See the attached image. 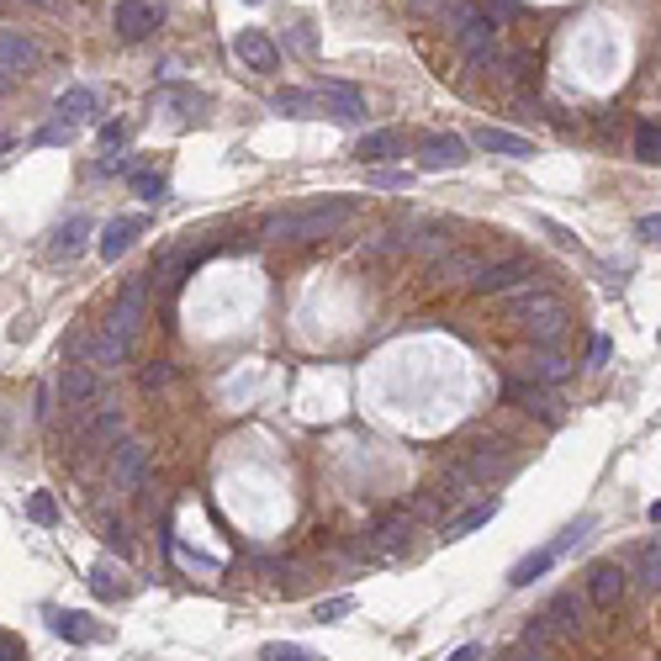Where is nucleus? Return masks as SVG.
<instances>
[{
    "label": "nucleus",
    "instance_id": "obj_1",
    "mask_svg": "<svg viewBox=\"0 0 661 661\" xmlns=\"http://www.w3.org/2000/svg\"><path fill=\"white\" fill-rule=\"evenodd\" d=\"M355 217V201L350 196H328V201H312L302 212H281L265 223V238H281V244H318V238H334L344 223Z\"/></svg>",
    "mask_w": 661,
    "mask_h": 661
},
{
    "label": "nucleus",
    "instance_id": "obj_2",
    "mask_svg": "<svg viewBox=\"0 0 661 661\" xmlns=\"http://www.w3.org/2000/svg\"><path fill=\"white\" fill-rule=\"evenodd\" d=\"M508 318L519 323V328H524V334L535 339V344H556V339L566 334V323H572V318H566V307H561L556 297H550L545 286H529V291H519V297L508 302Z\"/></svg>",
    "mask_w": 661,
    "mask_h": 661
},
{
    "label": "nucleus",
    "instance_id": "obj_3",
    "mask_svg": "<svg viewBox=\"0 0 661 661\" xmlns=\"http://www.w3.org/2000/svg\"><path fill=\"white\" fill-rule=\"evenodd\" d=\"M587 529H593V519H577V524H566V529H561V535L550 540V545L529 550V556H524V561H519V566H513V572H508V582H513V587H529L535 577H545L550 566H556V561L566 556V550H572V545H577V540L587 535Z\"/></svg>",
    "mask_w": 661,
    "mask_h": 661
},
{
    "label": "nucleus",
    "instance_id": "obj_4",
    "mask_svg": "<svg viewBox=\"0 0 661 661\" xmlns=\"http://www.w3.org/2000/svg\"><path fill=\"white\" fill-rule=\"evenodd\" d=\"M143 302H149V275H133V281L122 286V297L112 302V318H106L101 334H112L122 344H133L138 339V328H143Z\"/></svg>",
    "mask_w": 661,
    "mask_h": 661
},
{
    "label": "nucleus",
    "instance_id": "obj_5",
    "mask_svg": "<svg viewBox=\"0 0 661 661\" xmlns=\"http://www.w3.org/2000/svg\"><path fill=\"white\" fill-rule=\"evenodd\" d=\"M540 275L535 265L524 260V254H503V260H487L482 270H476L471 291H487V297H498V291H513V286H535Z\"/></svg>",
    "mask_w": 661,
    "mask_h": 661
},
{
    "label": "nucleus",
    "instance_id": "obj_6",
    "mask_svg": "<svg viewBox=\"0 0 661 661\" xmlns=\"http://www.w3.org/2000/svg\"><path fill=\"white\" fill-rule=\"evenodd\" d=\"M624 593H630V572H624L619 561H593L587 566V598H593L598 609H619Z\"/></svg>",
    "mask_w": 661,
    "mask_h": 661
},
{
    "label": "nucleus",
    "instance_id": "obj_7",
    "mask_svg": "<svg viewBox=\"0 0 661 661\" xmlns=\"http://www.w3.org/2000/svg\"><path fill=\"white\" fill-rule=\"evenodd\" d=\"M455 38H461V53H466L471 69H492V64H498V22H492V16H476V22L461 27Z\"/></svg>",
    "mask_w": 661,
    "mask_h": 661
},
{
    "label": "nucleus",
    "instance_id": "obj_8",
    "mask_svg": "<svg viewBox=\"0 0 661 661\" xmlns=\"http://www.w3.org/2000/svg\"><path fill=\"white\" fill-rule=\"evenodd\" d=\"M112 482L122 492H143V487H149V450H143L138 439H122V445L112 450Z\"/></svg>",
    "mask_w": 661,
    "mask_h": 661
},
{
    "label": "nucleus",
    "instance_id": "obj_9",
    "mask_svg": "<svg viewBox=\"0 0 661 661\" xmlns=\"http://www.w3.org/2000/svg\"><path fill=\"white\" fill-rule=\"evenodd\" d=\"M513 445L508 439H476V445L466 450V471H471V482H492V476H503L508 466H513V455H508Z\"/></svg>",
    "mask_w": 661,
    "mask_h": 661
},
{
    "label": "nucleus",
    "instance_id": "obj_10",
    "mask_svg": "<svg viewBox=\"0 0 661 661\" xmlns=\"http://www.w3.org/2000/svg\"><path fill=\"white\" fill-rule=\"evenodd\" d=\"M466 159H471V143L461 133H429L424 149H418V164H424V170H461Z\"/></svg>",
    "mask_w": 661,
    "mask_h": 661
},
{
    "label": "nucleus",
    "instance_id": "obj_11",
    "mask_svg": "<svg viewBox=\"0 0 661 661\" xmlns=\"http://www.w3.org/2000/svg\"><path fill=\"white\" fill-rule=\"evenodd\" d=\"M233 53L254 69V75H275V69H281V48H275L260 27H244V32H238V38H233Z\"/></svg>",
    "mask_w": 661,
    "mask_h": 661
},
{
    "label": "nucleus",
    "instance_id": "obj_12",
    "mask_svg": "<svg viewBox=\"0 0 661 661\" xmlns=\"http://www.w3.org/2000/svg\"><path fill=\"white\" fill-rule=\"evenodd\" d=\"M323 96V112L334 117V122H360L365 117V96L350 85V80H323V85H312Z\"/></svg>",
    "mask_w": 661,
    "mask_h": 661
},
{
    "label": "nucleus",
    "instance_id": "obj_13",
    "mask_svg": "<svg viewBox=\"0 0 661 661\" xmlns=\"http://www.w3.org/2000/svg\"><path fill=\"white\" fill-rule=\"evenodd\" d=\"M159 6H154V0H122V6L112 11V27L122 32V38L127 43H138V38H149V32L159 27Z\"/></svg>",
    "mask_w": 661,
    "mask_h": 661
},
{
    "label": "nucleus",
    "instance_id": "obj_14",
    "mask_svg": "<svg viewBox=\"0 0 661 661\" xmlns=\"http://www.w3.org/2000/svg\"><path fill=\"white\" fill-rule=\"evenodd\" d=\"M154 112L175 117V122H191V117L207 112V96H201L196 85H164V90H154Z\"/></svg>",
    "mask_w": 661,
    "mask_h": 661
},
{
    "label": "nucleus",
    "instance_id": "obj_15",
    "mask_svg": "<svg viewBox=\"0 0 661 661\" xmlns=\"http://www.w3.org/2000/svg\"><path fill=\"white\" fill-rule=\"evenodd\" d=\"M38 64H43V48L27 32H0V69L6 75H32Z\"/></svg>",
    "mask_w": 661,
    "mask_h": 661
},
{
    "label": "nucleus",
    "instance_id": "obj_16",
    "mask_svg": "<svg viewBox=\"0 0 661 661\" xmlns=\"http://www.w3.org/2000/svg\"><path fill=\"white\" fill-rule=\"evenodd\" d=\"M270 112H275V117H328V112H323V96H318L312 85H281V90L270 96Z\"/></svg>",
    "mask_w": 661,
    "mask_h": 661
},
{
    "label": "nucleus",
    "instance_id": "obj_17",
    "mask_svg": "<svg viewBox=\"0 0 661 661\" xmlns=\"http://www.w3.org/2000/svg\"><path fill=\"white\" fill-rule=\"evenodd\" d=\"M519 365H524V381H535V387H556V381L572 376V360L556 350H529Z\"/></svg>",
    "mask_w": 661,
    "mask_h": 661
},
{
    "label": "nucleus",
    "instance_id": "obj_18",
    "mask_svg": "<svg viewBox=\"0 0 661 661\" xmlns=\"http://www.w3.org/2000/svg\"><path fill=\"white\" fill-rule=\"evenodd\" d=\"M360 164H392V159H402L408 154V138L397 133V127H381V133H365L360 138Z\"/></svg>",
    "mask_w": 661,
    "mask_h": 661
},
{
    "label": "nucleus",
    "instance_id": "obj_19",
    "mask_svg": "<svg viewBox=\"0 0 661 661\" xmlns=\"http://www.w3.org/2000/svg\"><path fill=\"white\" fill-rule=\"evenodd\" d=\"M96 371L90 365H64L59 371V397H64V408H85V402H96Z\"/></svg>",
    "mask_w": 661,
    "mask_h": 661
},
{
    "label": "nucleus",
    "instance_id": "obj_20",
    "mask_svg": "<svg viewBox=\"0 0 661 661\" xmlns=\"http://www.w3.org/2000/svg\"><path fill=\"white\" fill-rule=\"evenodd\" d=\"M143 228H149L143 217H117V223H106V228H101V260H106V265L122 260V254L133 249V238H138Z\"/></svg>",
    "mask_w": 661,
    "mask_h": 661
},
{
    "label": "nucleus",
    "instance_id": "obj_21",
    "mask_svg": "<svg viewBox=\"0 0 661 661\" xmlns=\"http://www.w3.org/2000/svg\"><path fill=\"white\" fill-rule=\"evenodd\" d=\"M476 149L503 154V159H535V143L519 133H503V127H476Z\"/></svg>",
    "mask_w": 661,
    "mask_h": 661
},
{
    "label": "nucleus",
    "instance_id": "obj_22",
    "mask_svg": "<svg viewBox=\"0 0 661 661\" xmlns=\"http://www.w3.org/2000/svg\"><path fill=\"white\" fill-rule=\"evenodd\" d=\"M482 265H487L482 254H471V249H450L445 260H434V275H439V281H455V286H471Z\"/></svg>",
    "mask_w": 661,
    "mask_h": 661
},
{
    "label": "nucleus",
    "instance_id": "obj_23",
    "mask_svg": "<svg viewBox=\"0 0 661 661\" xmlns=\"http://www.w3.org/2000/svg\"><path fill=\"white\" fill-rule=\"evenodd\" d=\"M540 619L550 624V635H577L582 630V603H577V593H556Z\"/></svg>",
    "mask_w": 661,
    "mask_h": 661
},
{
    "label": "nucleus",
    "instance_id": "obj_24",
    "mask_svg": "<svg viewBox=\"0 0 661 661\" xmlns=\"http://www.w3.org/2000/svg\"><path fill=\"white\" fill-rule=\"evenodd\" d=\"M85 233H90V217H85V212H75V217H69V223H64L59 233H53L48 254H53V260H75V254L85 249Z\"/></svg>",
    "mask_w": 661,
    "mask_h": 661
},
{
    "label": "nucleus",
    "instance_id": "obj_25",
    "mask_svg": "<svg viewBox=\"0 0 661 661\" xmlns=\"http://www.w3.org/2000/svg\"><path fill=\"white\" fill-rule=\"evenodd\" d=\"M492 519H498V498H482V503H471L466 513H455V519L445 524V540H466L471 529H482Z\"/></svg>",
    "mask_w": 661,
    "mask_h": 661
},
{
    "label": "nucleus",
    "instance_id": "obj_26",
    "mask_svg": "<svg viewBox=\"0 0 661 661\" xmlns=\"http://www.w3.org/2000/svg\"><path fill=\"white\" fill-rule=\"evenodd\" d=\"M90 117H96V90H90V85H69L59 96V122L75 127V122H90Z\"/></svg>",
    "mask_w": 661,
    "mask_h": 661
},
{
    "label": "nucleus",
    "instance_id": "obj_27",
    "mask_svg": "<svg viewBox=\"0 0 661 661\" xmlns=\"http://www.w3.org/2000/svg\"><path fill=\"white\" fill-rule=\"evenodd\" d=\"M408 535H413V519H408V513H387V519L376 524V545L387 550V556L408 550Z\"/></svg>",
    "mask_w": 661,
    "mask_h": 661
},
{
    "label": "nucleus",
    "instance_id": "obj_28",
    "mask_svg": "<svg viewBox=\"0 0 661 661\" xmlns=\"http://www.w3.org/2000/svg\"><path fill=\"white\" fill-rule=\"evenodd\" d=\"M53 635L69 640V646H90V640H96V624H90V614H69V609H59V614H53Z\"/></svg>",
    "mask_w": 661,
    "mask_h": 661
},
{
    "label": "nucleus",
    "instance_id": "obj_29",
    "mask_svg": "<svg viewBox=\"0 0 661 661\" xmlns=\"http://www.w3.org/2000/svg\"><path fill=\"white\" fill-rule=\"evenodd\" d=\"M503 397L508 402H524V413H540V418H556V408L545 402V392L535 381H503Z\"/></svg>",
    "mask_w": 661,
    "mask_h": 661
},
{
    "label": "nucleus",
    "instance_id": "obj_30",
    "mask_svg": "<svg viewBox=\"0 0 661 661\" xmlns=\"http://www.w3.org/2000/svg\"><path fill=\"white\" fill-rule=\"evenodd\" d=\"M117 434H122V413H117V408H106V413L96 418V424H90V429L80 434V445H85V450H106Z\"/></svg>",
    "mask_w": 661,
    "mask_h": 661
},
{
    "label": "nucleus",
    "instance_id": "obj_31",
    "mask_svg": "<svg viewBox=\"0 0 661 661\" xmlns=\"http://www.w3.org/2000/svg\"><path fill=\"white\" fill-rule=\"evenodd\" d=\"M90 587H96V598H122L127 593V582H122V572L112 561H101L96 572H90Z\"/></svg>",
    "mask_w": 661,
    "mask_h": 661
},
{
    "label": "nucleus",
    "instance_id": "obj_32",
    "mask_svg": "<svg viewBox=\"0 0 661 661\" xmlns=\"http://www.w3.org/2000/svg\"><path fill=\"white\" fill-rule=\"evenodd\" d=\"M635 159L661 164V127H656V122H640V127H635Z\"/></svg>",
    "mask_w": 661,
    "mask_h": 661
},
{
    "label": "nucleus",
    "instance_id": "obj_33",
    "mask_svg": "<svg viewBox=\"0 0 661 661\" xmlns=\"http://www.w3.org/2000/svg\"><path fill=\"white\" fill-rule=\"evenodd\" d=\"M445 244H450V238H445V228H439V223H424L413 233V249L429 254V260H445Z\"/></svg>",
    "mask_w": 661,
    "mask_h": 661
},
{
    "label": "nucleus",
    "instance_id": "obj_34",
    "mask_svg": "<svg viewBox=\"0 0 661 661\" xmlns=\"http://www.w3.org/2000/svg\"><path fill=\"white\" fill-rule=\"evenodd\" d=\"M133 191H138L143 201H154V207H159V201L170 196V180H164V175H149V170H143V175H133Z\"/></svg>",
    "mask_w": 661,
    "mask_h": 661
},
{
    "label": "nucleus",
    "instance_id": "obj_35",
    "mask_svg": "<svg viewBox=\"0 0 661 661\" xmlns=\"http://www.w3.org/2000/svg\"><path fill=\"white\" fill-rule=\"evenodd\" d=\"M175 381V371H170V360H154V365H143V376H138V387L143 392H164Z\"/></svg>",
    "mask_w": 661,
    "mask_h": 661
},
{
    "label": "nucleus",
    "instance_id": "obj_36",
    "mask_svg": "<svg viewBox=\"0 0 661 661\" xmlns=\"http://www.w3.org/2000/svg\"><path fill=\"white\" fill-rule=\"evenodd\" d=\"M640 582L661 587V540H651L646 550H640Z\"/></svg>",
    "mask_w": 661,
    "mask_h": 661
},
{
    "label": "nucleus",
    "instance_id": "obj_37",
    "mask_svg": "<svg viewBox=\"0 0 661 661\" xmlns=\"http://www.w3.org/2000/svg\"><path fill=\"white\" fill-rule=\"evenodd\" d=\"M27 513H32V524H59V503H53L48 492H32V498H27Z\"/></svg>",
    "mask_w": 661,
    "mask_h": 661
},
{
    "label": "nucleus",
    "instance_id": "obj_38",
    "mask_svg": "<svg viewBox=\"0 0 661 661\" xmlns=\"http://www.w3.org/2000/svg\"><path fill=\"white\" fill-rule=\"evenodd\" d=\"M260 661H318V656H307L302 646H286V640H275V646L260 651Z\"/></svg>",
    "mask_w": 661,
    "mask_h": 661
},
{
    "label": "nucleus",
    "instance_id": "obj_39",
    "mask_svg": "<svg viewBox=\"0 0 661 661\" xmlns=\"http://www.w3.org/2000/svg\"><path fill=\"white\" fill-rule=\"evenodd\" d=\"M355 609V598H328V603H318V624H334V619H344Z\"/></svg>",
    "mask_w": 661,
    "mask_h": 661
},
{
    "label": "nucleus",
    "instance_id": "obj_40",
    "mask_svg": "<svg viewBox=\"0 0 661 661\" xmlns=\"http://www.w3.org/2000/svg\"><path fill=\"white\" fill-rule=\"evenodd\" d=\"M0 661H27V646H22V635L0 630Z\"/></svg>",
    "mask_w": 661,
    "mask_h": 661
},
{
    "label": "nucleus",
    "instance_id": "obj_41",
    "mask_svg": "<svg viewBox=\"0 0 661 661\" xmlns=\"http://www.w3.org/2000/svg\"><path fill=\"white\" fill-rule=\"evenodd\" d=\"M635 233L646 238V244H661V212H646V217L635 223Z\"/></svg>",
    "mask_w": 661,
    "mask_h": 661
},
{
    "label": "nucleus",
    "instance_id": "obj_42",
    "mask_svg": "<svg viewBox=\"0 0 661 661\" xmlns=\"http://www.w3.org/2000/svg\"><path fill=\"white\" fill-rule=\"evenodd\" d=\"M101 529H106V545H112V550H127V524L122 519H106Z\"/></svg>",
    "mask_w": 661,
    "mask_h": 661
},
{
    "label": "nucleus",
    "instance_id": "obj_43",
    "mask_svg": "<svg viewBox=\"0 0 661 661\" xmlns=\"http://www.w3.org/2000/svg\"><path fill=\"white\" fill-rule=\"evenodd\" d=\"M371 186H408V175H402V170H371Z\"/></svg>",
    "mask_w": 661,
    "mask_h": 661
},
{
    "label": "nucleus",
    "instance_id": "obj_44",
    "mask_svg": "<svg viewBox=\"0 0 661 661\" xmlns=\"http://www.w3.org/2000/svg\"><path fill=\"white\" fill-rule=\"evenodd\" d=\"M122 138H127V127H122V122H112V127H101V149H106V154H112V149H117V143H122Z\"/></svg>",
    "mask_w": 661,
    "mask_h": 661
},
{
    "label": "nucleus",
    "instance_id": "obj_45",
    "mask_svg": "<svg viewBox=\"0 0 661 661\" xmlns=\"http://www.w3.org/2000/svg\"><path fill=\"white\" fill-rule=\"evenodd\" d=\"M540 228H545L550 238H556V244H561V249H572V244H577V238H572V233H566L561 223H550V217H540Z\"/></svg>",
    "mask_w": 661,
    "mask_h": 661
},
{
    "label": "nucleus",
    "instance_id": "obj_46",
    "mask_svg": "<svg viewBox=\"0 0 661 661\" xmlns=\"http://www.w3.org/2000/svg\"><path fill=\"white\" fill-rule=\"evenodd\" d=\"M96 170H101V175H122V170H127V159H122V154H106Z\"/></svg>",
    "mask_w": 661,
    "mask_h": 661
},
{
    "label": "nucleus",
    "instance_id": "obj_47",
    "mask_svg": "<svg viewBox=\"0 0 661 661\" xmlns=\"http://www.w3.org/2000/svg\"><path fill=\"white\" fill-rule=\"evenodd\" d=\"M519 661H550V651H535V646H524V651H519Z\"/></svg>",
    "mask_w": 661,
    "mask_h": 661
},
{
    "label": "nucleus",
    "instance_id": "obj_48",
    "mask_svg": "<svg viewBox=\"0 0 661 661\" xmlns=\"http://www.w3.org/2000/svg\"><path fill=\"white\" fill-rule=\"evenodd\" d=\"M476 656H482V651H476V646H461V651H455L450 661H476Z\"/></svg>",
    "mask_w": 661,
    "mask_h": 661
},
{
    "label": "nucleus",
    "instance_id": "obj_49",
    "mask_svg": "<svg viewBox=\"0 0 661 661\" xmlns=\"http://www.w3.org/2000/svg\"><path fill=\"white\" fill-rule=\"evenodd\" d=\"M651 519H656V524H661V503H651Z\"/></svg>",
    "mask_w": 661,
    "mask_h": 661
},
{
    "label": "nucleus",
    "instance_id": "obj_50",
    "mask_svg": "<svg viewBox=\"0 0 661 661\" xmlns=\"http://www.w3.org/2000/svg\"><path fill=\"white\" fill-rule=\"evenodd\" d=\"M0 90H11V75H0Z\"/></svg>",
    "mask_w": 661,
    "mask_h": 661
},
{
    "label": "nucleus",
    "instance_id": "obj_51",
    "mask_svg": "<svg viewBox=\"0 0 661 661\" xmlns=\"http://www.w3.org/2000/svg\"><path fill=\"white\" fill-rule=\"evenodd\" d=\"M32 6H53V0H32Z\"/></svg>",
    "mask_w": 661,
    "mask_h": 661
},
{
    "label": "nucleus",
    "instance_id": "obj_52",
    "mask_svg": "<svg viewBox=\"0 0 661 661\" xmlns=\"http://www.w3.org/2000/svg\"><path fill=\"white\" fill-rule=\"evenodd\" d=\"M244 6H265V0H244Z\"/></svg>",
    "mask_w": 661,
    "mask_h": 661
},
{
    "label": "nucleus",
    "instance_id": "obj_53",
    "mask_svg": "<svg viewBox=\"0 0 661 661\" xmlns=\"http://www.w3.org/2000/svg\"><path fill=\"white\" fill-rule=\"evenodd\" d=\"M0 11H6V0H0Z\"/></svg>",
    "mask_w": 661,
    "mask_h": 661
}]
</instances>
